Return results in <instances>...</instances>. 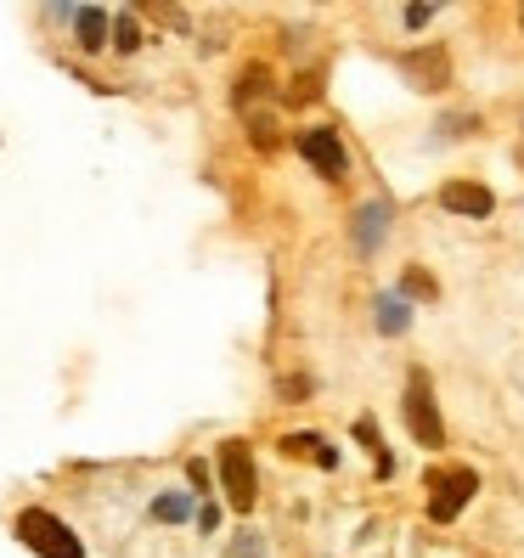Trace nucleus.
<instances>
[{"mask_svg":"<svg viewBox=\"0 0 524 558\" xmlns=\"http://www.w3.org/2000/svg\"><path fill=\"white\" fill-rule=\"evenodd\" d=\"M474 490H479V474L474 469H429V513L440 524H451L456 513L468 508Z\"/></svg>","mask_w":524,"mask_h":558,"instance_id":"20e7f679","label":"nucleus"},{"mask_svg":"<svg viewBox=\"0 0 524 558\" xmlns=\"http://www.w3.org/2000/svg\"><path fill=\"white\" fill-rule=\"evenodd\" d=\"M406 293H423V300H435V282L423 271H406Z\"/></svg>","mask_w":524,"mask_h":558,"instance_id":"2eb2a0df","label":"nucleus"},{"mask_svg":"<svg viewBox=\"0 0 524 558\" xmlns=\"http://www.w3.org/2000/svg\"><path fill=\"white\" fill-rule=\"evenodd\" d=\"M519 23H524V12H519Z\"/></svg>","mask_w":524,"mask_h":558,"instance_id":"dca6fc26","label":"nucleus"},{"mask_svg":"<svg viewBox=\"0 0 524 558\" xmlns=\"http://www.w3.org/2000/svg\"><path fill=\"white\" fill-rule=\"evenodd\" d=\"M220 485H226V502H232L237 513L254 508V497H259V474H254V457H248L243 440H226V446H220Z\"/></svg>","mask_w":524,"mask_h":558,"instance_id":"7ed1b4c3","label":"nucleus"},{"mask_svg":"<svg viewBox=\"0 0 524 558\" xmlns=\"http://www.w3.org/2000/svg\"><path fill=\"white\" fill-rule=\"evenodd\" d=\"M406 429H412L417 446H446V423L435 412V384L423 367L406 373Z\"/></svg>","mask_w":524,"mask_h":558,"instance_id":"f03ea898","label":"nucleus"},{"mask_svg":"<svg viewBox=\"0 0 524 558\" xmlns=\"http://www.w3.org/2000/svg\"><path fill=\"white\" fill-rule=\"evenodd\" d=\"M440 204H446L451 215H468V220H485L490 209H497V198H490L485 186H474V181H446V186H440Z\"/></svg>","mask_w":524,"mask_h":558,"instance_id":"423d86ee","label":"nucleus"},{"mask_svg":"<svg viewBox=\"0 0 524 558\" xmlns=\"http://www.w3.org/2000/svg\"><path fill=\"white\" fill-rule=\"evenodd\" d=\"M186 513H192L186 497H158V502H153V519H163V524H175V519H186Z\"/></svg>","mask_w":524,"mask_h":558,"instance_id":"ddd939ff","label":"nucleus"},{"mask_svg":"<svg viewBox=\"0 0 524 558\" xmlns=\"http://www.w3.org/2000/svg\"><path fill=\"white\" fill-rule=\"evenodd\" d=\"M232 558H266V542H259L254 531H243V536L232 542Z\"/></svg>","mask_w":524,"mask_h":558,"instance_id":"4468645a","label":"nucleus"},{"mask_svg":"<svg viewBox=\"0 0 524 558\" xmlns=\"http://www.w3.org/2000/svg\"><path fill=\"white\" fill-rule=\"evenodd\" d=\"M74 28H80V46L85 51H102L108 46V12L102 7H80L74 12Z\"/></svg>","mask_w":524,"mask_h":558,"instance_id":"6e6552de","label":"nucleus"},{"mask_svg":"<svg viewBox=\"0 0 524 558\" xmlns=\"http://www.w3.org/2000/svg\"><path fill=\"white\" fill-rule=\"evenodd\" d=\"M401 69L412 74V85H417V90H440V85H446V74H451V62H446L440 51H412V57L401 62Z\"/></svg>","mask_w":524,"mask_h":558,"instance_id":"0eeeda50","label":"nucleus"},{"mask_svg":"<svg viewBox=\"0 0 524 558\" xmlns=\"http://www.w3.org/2000/svg\"><path fill=\"white\" fill-rule=\"evenodd\" d=\"M378 226H383V204H367L355 215V248H373L378 243Z\"/></svg>","mask_w":524,"mask_h":558,"instance_id":"9d476101","label":"nucleus"},{"mask_svg":"<svg viewBox=\"0 0 524 558\" xmlns=\"http://www.w3.org/2000/svg\"><path fill=\"white\" fill-rule=\"evenodd\" d=\"M17 542L35 547L40 558H85L80 536H74L57 513H46V508H23V513H17Z\"/></svg>","mask_w":524,"mask_h":558,"instance_id":"f257e3e1","label":"nucleus"},{"mask_svg":"<svg viewBox=\"0 0 524 558\" xmlns=\"http://www.w3.org/2000/svg\"><path fill=\"white\" fill-rule=\"evenodd\" d=\"M378 327L383 333H406V300H378Z\"/></svg>","mask_w":524,"mask_h":558,"instance_id":"9b49d317","label":"nucleus"},{"mask_svg":"<svg viewBox=\"0 0 524 558\" xmlns=\"http://www.w3.org/2000/svg\"><path fill=\"white\" fill-rule=\"evenodd\" d=\"M282 451H288V457H310L316 469H339V451H327V440H321V435H288V440H282Z\"/></svg>","mask_w":524,"mask_h":558,"instance_id":"1a4fd4ad","label":"nucleus"},{"mask_svg":"<svg viewBox=\"0 0 524 558\" xmlns=\"http://www.w3.org/2000/svg\"><path fill=\"white\" fill-rule=\"evenodd\" d=\"M300 153L316 163L321 175H344V142H339V130H300Z\"/></svg>","mask_w":524,"mask_h":558,"instance_id":"39448f33","label":"nucleus"},{"mask_svg":"<svg viewBox=\"0 0 524 558\" xmlns=\"http://www.w3.org/2000/svg\"><path fill=\"white\" fill-rule=\"evenodd\" d=\"M113 46H119V51H136V46H142V28H136V17H130V12L113 17Z\"/></svg>","mask_w":524,"mask_h":558,"instance_id":"f8f14e48","label":"nucleus"}]
</instances>
